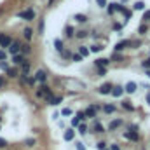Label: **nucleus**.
<instances>
[{"instance_id": "53", "label": "nucleus", "mask_w": 150, "mask_h": 150, "mask_svg": "<svg viewBox=\"0 0 150 150\" xmlns=\"http://www.w3.org/2000/svg\"><path fill=\"white\" fill-rule=\"evenodd\" d=\"M5 145H7V142L4 138H0V149H5Z\"/></svg>"}, {"instance_id": "10", "label": "nucleus", "mask_w": 150, "mask_h": 150, "mask_svg": "<svg viewBox=\"0 0 150 150\" xmlns=\"http://www.w3.org/2000/svg\"><path fill=\"white\" fill-rule=\"evenodd\" d=\"M7 51H9L12 56H14V54H19V52H21V44H19V42H12V44L7 47Z\"/></svg>"}, {"instance_id": "55", "label": "nucleus", "mask_w": 150, "mask_h": 150, "mask_svg": "<svg viewBox=\"0 0 150 150\" xmlns=\"http://www.w3.org/2000/svg\"><path fill=\"white\" fill-rule=\"evenodd\" d=\"M147 103H149V105H150V93H149V94H147Z\"/></svg>"}, {"instance_id": "34", "label": "nucleus", "mask_w": 150, "mask_h": 150, "mask_svg": "<svg viewBox=\"0 0 150 150\" xmlns=\"http://www.w3.org/2000/svg\"><path fill=\"white\" fill-rule=\"evenodd\" d=\"M7 75H9L11 79H16V77H18V68H9V70H7Z\"/></svg>"}, {"instance_id": "17", "label": "nucleus", "mask_w": 150, "mask_h": 150, "mask_svg": "<svg viewBox=\"0 0 150 150\" xmlns=\"http://www.w3.org/2000/svg\"><path fill=\"white\" fill-rule=\"evenodd\" d=\"M93 133H96V134H103V133H105V127L101 126V122H100V120H96V122H94Z\"/></svg>"}, {"instance_id": "16", "label": "nucleus", "mask_w": 150, "mask_h": 150, "mask_svg": "<svg viewBox=\"0 0 150 150\" xmlns=\"http://www.w3.org/2000/svg\"><path fill=\"white\" fill-rule=\"evenodd\" d=\"M77 131H79V134H82V136H84V134H87V133H89V127H87V124H86V122H80V124L77 126Z\"/></svg>"}, {"instance_id": "1", "label": "nucleus", "mask_w": 150, "mask_h": 150, "mask_svg": "<svg viewBox=\"0 0 150 150\" xmlns=\"http://www.w3.org/2000/svg\"><path fill=\"white\" fill-rule=\"evenodd\" d=\"M37 98H45L47 101L52 98V91H51V87L49 86H45V84H40V87H38L37 91Z\"/></svg>"}, {"instance_id": "2", "label": "nucleus", "mask_w": 150, "mask_h": 150, "mask_svg": "<svg viewBox=\"0 0 150 150\" xmlns=\"http://www.w3.org/2000/svg\"><path fill=\"white\" fill-rule=\"evenodd\" d=\"M101 110V107L100 105H94V103H91L84 112H86V115H87V119H94L96 120V117H98V112Z\"/></svg>"}, {"instance_id": "35", "label": "nucleus", "mask_w": 150, "mask_h": 150, "mask_svg": "<svg viewBox=\"0 0 150 150\" xmlns=\"http://www.w3.org/2000/svg\"><path fill=\"white\" fill-rule=\"evenodd\" d=\"M72 113H74V110H72L70 107H67V108H63V110H61V115H63V117H70Z\"/></svg>"}, {"instance_id": "33", "label": "nucleus", "mask_w": 150, "mask_h": 150, "mask_svg": "<svg viewBox=\"0 0 150 150\" xmlns=\"http://www.w3.org/2000/svg\"><path fill=\"white\" fill-rule=\"evenodd\" d=\"M94 147H96V149H98V150H105V149H107V147H108V143L101 140V142H98V143H96Z\"/></svg>"}, {"instance_id": "23", "label": "nucleus", "mask_w": 150, "mask_h": 150, "mask_svg": "<svg viewBox=\"0 0 150 150\" xmlns=\"http://www.w3.org/2000/svg\"><path fill=\"white\" fill-rule=\"evenodd\" d=\"M74 18H75L77 23H87V21H89V18H87L86 14H75Z\"/></svg>"}, {"instance_id": "54", "label": "nucleus", "mask_w": 150, "mask_h": 150, "mask_svg": "<svg viewBox=\"0 0 150 150\" xmlns=\"http://www.w3.org/2000/svg\"><path fill=\"white\" fill-rule=\"evenodd\" d=\"M5 86V79L4 77H0V87H4Z\"/></svg>"}, {"instance_id": "49", "label": "nucleus", "mask_w": 150, "mask_h": 150, "mask_svg": "<svg viewBox=\"0 0 150 150\" xmlns=\"http://www.w3.org/2000/svg\"><path fill=\"white\" fill-rule=\"evenodd\" d=\"M79 124H80V120H79L77 117H74V119H72V127H77Z\"/></svg>"}, {"instance_id": "46", "label": "nucleus", "mask_w": 150, "mask_h": 150, "mask_svg": "<svg viewBox=\"0 0 150 150\" xmlns=\"http://www.w3.org/2000/svg\"><path fill=\"white\" fill-rule=\"evenodd\" d=\"M75 149L77 150H86V145H84L82 142H77V143H75Z\"/></svg>"}, {"instance_id": "41", "label": "nucleus", "mask_w": 150, "mask_h": 150, "mask_svg": "<svg viewBox=\"0 0 150 150\" xmlns=\"http://www.w3.org/2000/svg\"><path fill=\"white\" fill-rule=\"evenodd\" d=\"M147 30H149V26H147V25H142V26L138 28V33H140V35H145Z\"/></svg>"}, {"instance_id": "18", "label": "nucleus", "mask_w": 150, "mask_h": 150, "mask_svg": "<svg viewBox=\"0 0 150 150\" xmlns=\"http://www.w3.org/2000/svg\"><path fill=\"white\" fill-rule=\"evenodd\" d=\"M120 107H122L124 110H127V112H134V110H136V108L131 105V101H129V100H124V101L120 103Z\"/></svg>"}, {"instance_id": "9", "label": "nucleus", "mask_w": 150, "mask_h": 150, "mask_svg": "<svg viewBox=\"0 0 150 150\" xmlns=\"http://www.w3.org/2000/svg\"><path fill=\"white\" fill-rule=\"evenodd\" d=\"M122 126H124V120H122V119H113L112 122L108 124V131L112 133V131L119 129V127H122Z\"/></svg>"}, {"instance_id": "50", "label": "nucleus", "mask_w": 150, "mask_h": 150, "mask_svg": "<svg viewBox=\"0 0 150 150\" xmlns=\"http://www.w3.org/2000/svg\"><path fill=\"white\" fill-rule=\"evenodd\" d=\"M110 150H122V149H120L119 143H112V145H110Z\"/></svg>"}, {"instance_id": "44", "label": "nucleus", "mask_w": 150, "mask_h": 150, "mask_svg": "<svg viewBox=\"0 0 150 150\" xmlns=\"http://www.w3.org/2000/svg\"><path fill=\"white\" fill-rule=\"evenodd\" d=\"M96 5H98V7H101V9H103V7H107V5H108V4H107V0H96Z\"/></svg>"}, {"instance_id": "58", "label": "nucleus", "mask_w": 150, "mask_h": 150, "mask_svg": "<svg viewBox=\"0 0 150 150\" xmlns=\"http://www.w3.org/2000/svg\"><path fill=\"white\" fill-rule=\"evenodd\" d=\"M105 150H110V147H107V149H105Z\"/></svg>"}, {"instance_id": "31", "label": "nucleus", "mask_w": 150, "mask_h": 150, "mask_svg": "<svg viewBox=\"0 0 150 150\" xmlns=\"http://www.w3.org/2000/svg\"><path fill=\"white\" fill-rule=\"evenodd\" d=\"M61 101H63V96H56V98L52 96V98L49 100V105H59Z\"/></svg>"}, {"instance_id": "43", "label": "nucleus", "mask_w": 150, "mask_h": 150, "mask_svg": "<svg viewBox=\"0 0 150 150\" xmlns=\"http://www.w3.org/2000/svg\"><path fill=\"white\" fill-rule=\"evenodd\" d=\"M0 70H5L7 72L9 70V63L7 61H0Z\"/></svg>"}, {"instance_id": "39", "label": "nucleus", "mask_w": 150, "mask_h": 150, "mask_svg": "<svg viewBox=\"0 0 150 150\" xmlns=\"http://www.w3.org/2000/svg\"><path fill=\"white\" fill-rule=\"evenodd\" d=\"M35 143H37V142H35V138H28V140L25 142V145H26V147H35Z\"/></svg>"}, {"instance_id": "25", "label": "nucleus", "mask_w": 150, "mask_h": 150, "mask_svg": "<svg viewBox=\"0 0 150 150\" xmlns=\"http://www.w3.org/2000/svg\"><path fill=\"white\" fill-rule=\"evenodd\" d=\"M19 67H21L23 74H25V75H28V72H30V61H28V59H25V61H23V63H21Z\"/></svg>"}, {"instance_id": "3", "label": "nucleus", "mask_w": 150, "mask_h": 150, "mask_svg": "<svg viewBox=\"0 0 150 150\" xmlns=\"http://www.w3.org/2000/svg\"><path fill=\"white\" fill-rule=\"evenodd\" d=\"M122 136H124L126 140L133 142V143H138V142H140V133H138V131H131V129H126V131H122Z\"/></svg>"}, {"instance_id": "19", "label": "nucleus", "mask_w": 150, "mask_h": 150, "mask_svg": "<svg viewBox=\"0 0 150 150\" xmlns=\"http://www.w3.org/2000/svg\"><path fill=\"white\" fill-rule=\"evenodd\" d=\"M103 49H105L103 44H93V45H89V51L91 52H101Z\"/></svg>"}, {"instance_id": "45", "label": "nucleus", "mask_w": 150, "mask_h": 150, "mask_svg": "<svg viewBox=\"0 0 150 150\" xmlns=\"http://www.w3.org/2000/svg\"><path fill=\"white\" fill-rule=\"evenodd\" d=\"M98 70V77H105L107 75V68H96Z\"/></svg>"}, {"instance_id": "8", "label": "nucleus", "mask_w": 150, "mask_h": 150, "mask_svg": "<svg viewBox=\"0 0 150 150\" xmlns=\"http://www.w3.org/2000/svg\"><path fill=\"white\" fill-rule=\"evenodd\" d=\"M11 44H12V38L9 35H5V33H0V47L2 49H7Z\"/></svg>"}, {"instance_id": "7", "label": "nucleus", "mask_w": 150, "mask_h": 150, "mask_svg": "<svg viewBox=\"0 0 150 150\" xmlns=\"http://www.w3.org/2000/svg\"><path fill=\"white\" fill-rule=\"evenodd\" d=\"M122 87H124V93H126V94H134V93H136V89H138V84L131 80V82H127V84H126V86H122Z\"/></svg>"}, {"instance_id": "57", "label": "nucleus", "mask_w": 150, "mask_h": 150, "mask_svg": "<svg viewBox=\"0 0 150 150\" xmlns=\"http://www.w3.org/2000/svg\"><path fill=\"white\" fill-rule=\"evenodd\" d=\"M47 2H49V5H51V4H52V2H54V0H47Z\"/></svg>"}, {"instance_id": "5", "label": "nucleus", "mask_w": 150, "mask_h": 150, "mask_svg": "<svg viewBox=\"0 0 150 150\" xmlns=\"http://www.w3.org/2000/svg\"><path fill=\"white\" fill-rule=\"evenodd\" d=\"M112 87H113L112 82H105V84H101V86L98 87V93H100L101 96H108V94L112 93Z\"/></svg>"}, {"instance_id": "40", "label": "nucleus", "mask_w": 150, "mask_h": 150, "mask_svg": "<svg viewBox=\"0 0 150 150\" xmlns=\"http://www.w3.org/2000/svg\"><path fill=\"white\" fill-rule=\"evenodd\" d=\"M142 67H143L145 70H150V56L145 59V61H142Z\"/></svg>"}, {"instance_id": "52", "label": "nucleus", "mask_w": 150, "mask_h": 150, "mask_svg": "<svg viewBox=\"0 0 150 150\" xmlns=\"http://www.w3.org/2000/svg\"><path fill=\"white\" fill-rule=\"evenodd\" d=\"M38 32L44 33V19H40V25H38Z\"/></svg>"}, {"instance_id": "32", "label": "nucleus", "mask_w": 150, "mask_h": 150, "mask_svg": "<svg viewBox=\"0 0 150 150\" xmlns=\"http://www.w3.org/2000/svg\"><path fill=\"white\" fill-rule=\"evenodd\" d=\"M113 4V9H115V12H120V14H124V11H126V7L124 5H120V4H117V2H112Z\"/></svg>"}, {"instance_id": "27", "label": "nucleus", "mask_w": 150, "mask_h": 150, "mask_svg": "<svg viewBox=\"0 0 150 150\" xmlns=\"http://www.w3.org/2000/svg\"><path fill=\"white\" fill-rule=\"evenodd\" d=\"M23 37L26 38V40H32V37H33V30H32V28H25V30H23Z\"/></svg>"}, {"instance_id": "28", "label": "nucleus", "mask_w": 150, "mask_h": 150, "mask_svg": "<svg viewBox=\"0 0 150 150\" xmlns=\"http://www.w3.org/2000/svg\"><path fill=\"white\" fill-rule=\"evenodd\" d=\"M133 9H134V11H143V9H145V2H143V0L134 2V4H133Z\"/></svg>"}, {"instance_id": "12", "label": "nucleus", "mask_w": 150, "mask_h": 150, "mask_svg": "<svg viewBox=\"0 0 150 150\" xmlns=\"http://www.w3.org/2000/svg\"><path fill=\"white\" fill-rule=\"evenodd\" d=\"M35 80L40 82V84H45V80H47V74H45V70H37V72H35Z\"/></svg>"}, {"instance_id": "30", "label": "nucleus", "mask_w": 150, "mask_h": 150, "mask_svg": "<svg viewBox=\"0 0 150 150\" xmlns=\"http://www.w3.org/2000/svg\"><path fill=\"white\" fill-rule=\"evenodd\" d=\"M30 52H32V47L28 44H21V54L25 56V54H30Z\"/></svg>"}, {"instance_id": "6", "label": "nucleus", "mask_w": 150, "mask_h": 150, "mask_svg": "<svg viewBox=\"0 0 150 150\" xmlns=\"http://www.w3.org/2000/svg\"><path fill=\"white\" fill-rule=\"evenodd\" d=\"M18 18H23V19H26V21H32V19H35V11H33V9L21 11V12H18Z\"/></svg>"}, {"instance_id": "56", "label": "nucleus", "mask_w": 150, "mask_h": 150, "mask_svg": "<svg viewBox=\"0 0 150 150\" xmlns=\"http://www.w3.org/2000/svg\"><path fill=\"white\" fill-rule=\"evenodd\" d=\"M145 75H147V77L150 79V70H147V72H145Z\"/></svg>"}, {"instance_id": "21", "label": "nucleus", "mask_w": 150, "mask_h": 150, "mask_svg": "<svg viewBox=\"0 0 150 150\" xmlns=\"http://www.w3.org/2000/svg\"><path fill=\"white\" fill-rule=\"evenodd\" d=\"M25 59H26V58H25V56H23L21 52H19V54H14V56H12V63H14V65H21V63H23Z\"/></svg>"}, {"instance_id": "42", "label": "nucleus", "mask_w": 150, "mask_h": 150, "mask_svg": "<svg viewBox=\"0 0 150 150\" xmlns=\"http://www.w3.org/2000/svg\"><path fill=\"white\" fill-rule=\"evenodd\" d=\"M5 59H7V51L0 49V61H5Z\"/></svg>"}, {"instance_id": "38", "label": "nucleus", "mask_w": 150, "mask_h": 150, "mask_svg": "<svg viewBox=\"0 0 150 150\" xmlns=\"http://www.w3.org/2000/svg\"><path fill=\"white\" fill-rule=\"evenodd\" d=\"M61 56H63L65 59H72V52H70V51H65V49H63V51H61Z\"/></svg>"}, {"instance_id": "4", "label": "nucleus", "mask_w": 150, "mask_h": 150, "mask_svg": "<svg viewBox=\"0 0 150 150\" xmlns=\"http://www.w3.org/2000/svg\"><path fill=\"white\" fill-rule=\"evenodd\" d=\"M127 47H133V40H120V42H117L115 47H113V51H115V52H122V51L127 49Z\"/></svg>"}, {"instance_id": "29", "label": "nucleus", "mask_w": 150, "mask_h": 150, "mask_svg": "<svg viewBox=\"0 0 150 150\" xmlns=\"http://www.w3.org/2000/svg\"><path fill=\"white\" fill-rule=\"evenodd\" d=\"M75 117H77V119H79L80 122H86V120H87V115H86V112H84V110L77 112V113H75Z\"/></svg>"}, {"instance_id": "51", "label": "nucleus", "mask_w": 150, "mask_h": 150, "mask_svg": "<svg viewBox=\"0 0 150 150\" xmlns=\"http://www.w3.org/2000/svg\"><path fill=\"white\" fill-rule=\"evenodd\" d=\"M143 21L147 23V21H150V11H147L145 14H143Z\"/></svg>"}, {"instance_id": "11", "label": "nucleus", "mask_w": 150, "mask_h": 150, "mask_svg": "<svg viewBox=\"0 0 150 150\" xmlns=\"http://www.w3.org/2000/svg\"><path fill=\"white\" fill-rule=\"evenodd\" d=\"M108 65H110V59H107V58H98L94 61V67L96 68H107Z\"/></svg>"}, {"instance_id": "20", "label": "nucleus", "mask_w": 150, "mask_h": 150, "mask_svg": "<svg viewBox=\"0 0 150 150\" xmlns=\"http://www.w3.org/2000/svg\"><path fill=\"white\" fill-rule=\"evenodd\" d=\"M79 54H80L82 58H87V56L91 54V51H89L87 45H80V47H79Z\"/></svg>"}, {"instance_id": "13", "label": "nucleus", "mask_w": 150, "mask_h": 150, "mask_svg": "<svg viewBox=\"0 0 150 150\" xmlns=\"http://www.w3.org/2000/svg\"><path fill=\"white\" fill-rule=\"evenodd\" d=\"M101 110H103V113L110 115V113H115V112H117V107H115V105H112V103H105V105L101 107Z\"/></svg>"}, {"instance_id": "36", "label": "nucleus", "mask_w": 150, "mask_h": 150, "mask_svg": "<svg viewBox=\"0 0 150 150\" xmlns=\"http://www.w3.org/2000/svg\"><path fill=\"white\" fill-rule=\"evenodd\" d=\"M112 59H113V61H120V59H124V56H122L120 52H113V54H112Z\"/></svg>"}, {"instance_id": "26", "label": "nucleus", "mask_w": 150, "mask_h": 150, "mask_svg": "<svg viewBox=\"0 0 150 150\" xmlns=\"http://www.w3.org/2000/svg\"><path fill=\"white\" fill-rule=\"evenodd\" d=\"M54 47H56L58 52H61V51L65 49V47H63V40H61V38H54Z\"/></svg>"}, {"instance_id": "47", "label": "nucleus", "mask_w": 150, "mask_h": 150, "mask_svg": "<svg viewBox=\"0 0 150 150\" xmlns=\"http://www.w3.org/2000/svg\"><path fill=\"white\" fill-rule=\"evenodd\" d=\"M127 129H131V131H140V126H138V124H129Z\"/></svg>"}, {"instance_id": "37", "label": "nucleus", "mask_w": 150, "mask_h": 150, "mask_svg": "<svg viewBox=\"0 0 150 150\" xmlns=\"http://www.w3.org/2000/svg\"><path fill=\"white\" fill-rule=\"evenodd\" d=\"M82 59H84V58H82L79 52H77V54H72V61H75V63H80Z\"/></svg>"}, {"instance_id": "15", "label": "nucleus", "mask_w": 150, "mask_h": 150, "mask_svg": "<svg viewBox=\"0 0 150 150\" xmlns=\"http://www.w3.org/2000/svg\"><path fill=\"white\" fill-rule=\"evenodd\" d=\"M63 138H65V142H72L75 138V131L72 129V127H68L65 133H63Z\"/></svg>"}, {"instance_id": "22", "label": "nucleus", "mask_w": 150, "mask_h": 150, "mask_svg": "<svg viewBox=\"0 0 150 150\" xmlns=\"http://www.w3.org/2000/svg\"><path fill=\"white\" fill-rule=\"evenodd\" d=\"M65 37L67 38H74L75 37V30H74V26H65Z\"/></svg>"}, {"instance_id": "14", "label": "nucleus", "mask_w": 150, "mask_h": 150, "mask_svg": "<svg viewBox=\"0 0 150 150\" xmlns=\"http://www.w3.org/2000/svg\"><path fill=\"white\" fill-rule=\"evenodd\" d=\"M110 94H112L113 98H120V96L124 94V87H122V86H113Z\"/></svg>"}, {"instance_id": "48", "label": "nucleus", "mask_w": 150, "mask_h": 150, "mask_svg": "<svg viewBox=\"0 0 150 150\" xmlns=\"http://www.w3.org/2000/svg\"><path fill=\"white\" fill-rule=\"evenodd\" d=\"M37 80H35V77H26V84H30V86H33Z\"/></svg>"}, {"instance_id": "24", "label": "nucleus", "mask_w": 150, "mask_h": 150, "mask_svg": "<svg viewBox=\"0 0 150 150\" xmlns=\"http://www.w3.org/2000/svg\"><path fill=\"white\" fill-rule=\"evenodd\" d=\"M89 37V33L86 32V30H79V32H75V38H79V40H84V38Z\"/></svg>"}]
</instances>
